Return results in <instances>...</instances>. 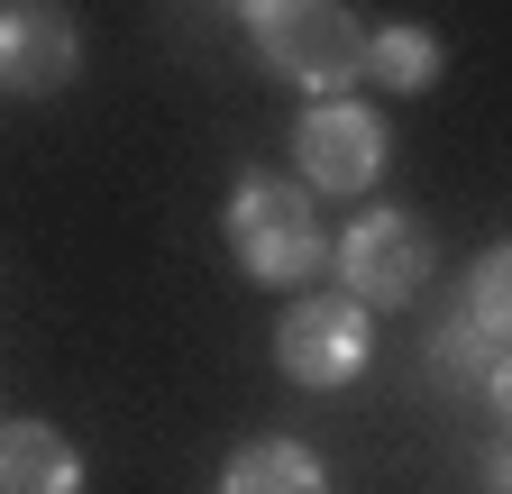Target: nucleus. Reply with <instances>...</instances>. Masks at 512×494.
<instances>
[{
	"label": "nucleus",
	"instance_id": "obj_1",
	"mask_svg": "<svg viewBox=\"0 0 512 494\" xmlns=\"http://www.w3.org/2000/svg\"><path fill=\"white\" fill-rule=\"evenodd\" d=\"M229 10H238L247 46L266 55L275 83H293L311 101L357 92V74H366V28H357L348 0H229Z\"/></svg>",
	"mask_w": 512,
	"mask_h": 494
},
{
	"label": "nucleus",
	"instance_id": "obj_6",
	"mask_svg": "<svg viewBox=\"0 0 512 494\" xmlns=\"http://www.w3.org/2000/svg\"><path fill=\"white\" fill-rule=\"evenodd\" d=\"M330 266H339V293L366 302V312H403V302H421L430 284V229L412 211H357L330 247Z\"/></svg>",
	"mask_w": 512,
	"mask_h": 494
},
{
	"label": "nucleus",
	"instance_id": "obj_3",
	"mask_svg": "<svg viewBox=\"0 0 512 494\" xmlns=\"http://www.w3.org/2000/svg\"><path fill=\"white\" fill-rule=\"evenodd\" d=\"M229 257L275 284V293H311V275L330 266V229H320V202L284 165H247L229 183Z\"/></svg>",
	"mask_w": 512,
	"mask_h": 494
},
{
	"label": "nucleus",
	"instance_id": "obj_7",
	"mask_svg": "<svg viewBox=\"0 0 512 494\" xmlns=\"http://www.w3.org/2000/svg\"><path fill=\"white\" fill-rule=\"evenodd\" d=\"M83 74V28L64 0H0V92L46 101Z\"/></svg>",
	"mask_w": 512,
	"mask_h": 494
},
{
	"label": "nucleus",
	"instance_id": "obj_8",
	"mask_svg": "<svg viewBox=\"0 0 512 494\" xmlns=\"http://www.w3.org/2000/svg\"><path fill=\"white\" fill-rule=\"evenodd\" d=\"M0 494H83V449L55 421H0Z\"/></svg>",
	"mask_w": 512,
	"mask_h": 494
},
{
	"label": "nucleus",
	"instance_id": "obj_2",
	"mask_svg": "<svg viewBox=\"0 0 512 494\" xmlns=\"http://www.w3.org/2000/svg\"><path fill=\"white\" fill-rule=\"evenodd\" d=\"M430 376H439V394L503 412V394H512V247H485L467 266V293L430 330Z\"/></svg>",
	"mask_w": 512,
	"mask_h": 494
},
{
	"label": "nucleus",
	"instance_id": "obj_9",
	"mask_svg": "<svg viewBox=\"0 0 512 494\" xmlns=\"http://www.w3.org/2000/svg\"><path fill=\"white\" fill-rule=\"evenodd\" d=\"M220 494H330V467H320L311 440H293V430H266V440H238V449H229Z\"/></svg>",
	"mask_w": 512,
	"mask_h": 494
},
{
	"label": "nucleus",
	"instance_id": "obj_4",
	"mask_svg": "<svg viewBox=\"0 0 512 494\" xmlns=\"http://www.w3.org/2000/svg\"><path fill=\"white\" fill-rule=\"evenodd\" d=\"M384 165H394V129H384V110H366L357 92H339V101H311V110H302L284 174L302 183V193L348 202V193H375Z\"/></svg>",
	"mask_w": 512,
	"mask_h": 494
},
{
	"label": "nucleus",
	"instance_id": "obj_5",
	"mask_svg": "<svg viewBox=\"0 0 512 494\" xmlns=\"http://www.w3.org/2000/svg\"><path fill=\"white\" fill-rule=\"evenodd\" d=\"M275 366L302 394H348L375 366V312L348 293H293L275 321Z\"/></svg>",
	"mask_w": 512,
	"mask_h": 494
},
{
	"label": "nucleus",
	"instance_id": "obj_10",
	"mask_svg": "<svg viewBox=\"0 0 512 494\" xmlns=\"http://www.w3.org/2000/svg\"><path fill=\"white\" fill-rule=\"evenodd\" d=\"M439 37L430 28H412V19H384V28H366V74L357 83H384V92H430L439 83Z\"/></svg>",
	"mask_w": 512,
	"mask_h": 494
}]
</instances>
